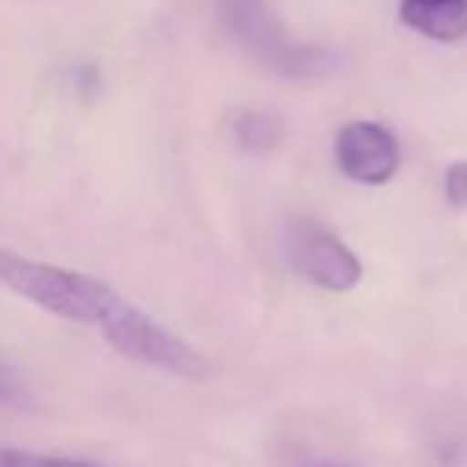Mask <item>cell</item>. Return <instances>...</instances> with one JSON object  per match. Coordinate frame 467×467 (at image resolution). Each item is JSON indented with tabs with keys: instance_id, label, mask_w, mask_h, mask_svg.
<instances>
[{
	"instance_id": "7",
	"label": "cell",
	"mask_w": 467,
	"mask_h": 467,
	"mask_svg": "<svg viewBox=\"0 0 467 467\" xmlns=\"http://www.w3.org/2000/svg\"><path fill=\"white\" fill-rule=\"evenodd\" d=\"M231 135L250 154H266V150L279 148L285 138V125L279 116L263 109H244L231 119Z\"/></svg>"
},
{
	"instance_id": "8",
	"label": "cell",
	"mask_w": 467,
	"mask_h": 467,
	"mask_svg": "<svg viewBox=\"0 0 467 467\" xmlns=\"http://www.w3.org/2000/svg\"><path fill=\"white\" fill-rule=\"evenodd\" d=\"M0 467H103L80 458H52V454H29L16 448H0Z\"/></svg>"
},
{
	"instance_id": "1",
	"label": "cell",
	"mask_w": 467,
	"mask_h": 467,
	"mask_svg": "<svg viewBox=\"0 0 467 467\" xmlns=\"http://www.w3.org/2000/svg\"><path fill=\"white\" fill-rule=\"evenodd\" d=\"M0 285L74 324H99L109 305L119 298L106 282L74 269L52 266V263L26 260L10 250H0Z\"/></svg>"
},
{
	"instance_id": "2",
	"label": "cell",
	"mask_w": 467,
	"mask_h": 467,
	"mask_svg": "<svg viewBox=\"0 0 467 467\" xmlns=\"http://www.w3.org/2000/svg\"><path fill=\"white\" fill-rule=\"evenodd\" d=\"M99 330H103L106 343L131 362L150 365V368L189 378V381H199V378L208 375V362L192 346L182 343L176 333H170L167 327H161L154 317L138 311L125 298L112 301L109 311L99 320Z\"/></svg>"
},
{
	"instance_id": "4",
	"label": "cell",
	"mask_w": 467,
	"mask_h": 467,
	"mask_svg": "<svg viewBox=\"0 0 467 467\" xmlns=\"http://www.w3.org/2000/svg\"><path fill=\"white\" fill-rule=\"evenodd\" d=\"M288 263L301 279L324 292H349L362 279L358 256L337 234L314 221H295V227L288 231Z\"/></svg>"
},
{
	"instance_id": "10",
	"label": "cell",
	"mask_w": 467,
	"mask_h": 467,
	"mask_svg": "<svg viewBox=\"0 0 467 467\" xmlns=\"http://www.w3.org/2000/svg\"><path fill=\"white\" fill-rule=\"evenodd\" d=\"M20 390H23V384H20V378H16V371L0 362V400H16Z\"/></svg>"
},
{
	"instance_id": "11",
	"label": "cell",
	"mask_w": 467,
	"mask_h": 467,
	"mask_svg": "<svg viewBox=\"0 0 467 467\" xmlns=\"http://www.w3.org/2000/svg\"><path fill=\"white\" fill-rule=\"evenodd\" d=\"M305 467H343V464H337V461H311V464H305Z\"/></svg>"
},
{
	"instance_id": "6",
	"label": "cell",
	"mask_w": 467,
	"mask_h": 467,
	"mask_svg": "<svg viewBox=\"0 0 467 467\" xmlns=\"http://www.w3.org/2000/svg\"><path fill=\"white\" fill-rule=\"evenodd\" d=\"M400 20L435 42H458L467 36V0H403Z\"/></svg>"
},
{
	"instance_id": "3",
	"label": "cell",
	"mask_w": 467,
	"mask_h": 467,
	"mask_svg": "<svg viewBox=\"0 0 467 467\" xmlns=\"http://www.w3.org/2000/svg\"><path fill=\"white\" fill-rule=\"evenodd\" d=\"M214 7L234 39L254 58L275 67L285 78H305V74H317L324 67V52L288 39L285 26L266 0H214Z\"/></svg>"
},
{
	"instance_id": "5",
	"label": "cell",
	"mask_w": 467,
	"mask_h": 467,
	"mask_svg": "<svg viewBox=\"0 0 467 467\" xmlns=\"http://www.w3.org/2000/svg\"><path fill=\"white\" fill-rule=\"evenodd\" d=\"M337 167L362 186H384L400 167L394 131L378 122H349L337 135Z\"/></svg>"
},
{
	"instance_id": "9",
	"label": "cell",
	"mask_w": 467,
	"mask_h": 467,
	"mask_svg": "<svg viewBox=\"0 0 467 467\" xmlns=\"http://www.w3.org/2000/svg\"><path fill=\"white\" fill-rule=\"evenodd\" d=\"M445 199L451 205H467V163H451L445 170Z\"/></svg>"
}]
</instances>
